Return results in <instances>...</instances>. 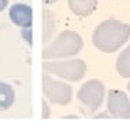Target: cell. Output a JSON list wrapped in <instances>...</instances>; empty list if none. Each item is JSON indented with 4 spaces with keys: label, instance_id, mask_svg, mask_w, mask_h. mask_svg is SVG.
Masks as SVG:
<instances>
[{
    "label": "cell",
    "instance_id": "6",
    "mask_svg": "<svg viewBox=\"0 0 130 125\" xmlns=\"http://www.w3.org/2000/svg\"><path fill=\"white\" fill-rule=\"evenodd\" d=\"M107 114L117 119H130V100L122 90L107 93Z\"/></svg>",
    "mask_w": 130,
    "mask_h": 125
},
{
    "label": "cell",
    "instance_id": "8",
    "mask_svg": "<svg viewBox=\"0 0 130 125\" xmlns=\"http://www.w3.org/2000/svg\"><path fill=\"white\" fill-rule=\"evenodd\" d=\"M71 11L78 17H88L98 7V0H68Z\"/></svg>",
    "mask_w": 130,
    "mask_h": 125
},
{
    "label": "cell",
    "instance_id": "15",
    "mask_svg": "<svg viewBox=\"0 0 130 125\" xmlns=\"http://www.w3.org/2000/svg\"><path fill=\"white\" fill-rule=\"evenodd\" d=\"M127 90H129V91H130V83L127 84Z\"/></svg>",
    "mask_w": 130,
    "mask_h": 125
},
{
    "label": "cell",
    "instance_id": "1",
    "mask_svg": "<svg viewBox=\"0 0 130 125\" xmlns=\"http://www.w3.org/2000/svg\"><path fill=\"white\" fill-rule=\"evenodd\" d=\"M130 26L120 20H105L95 28L92 42L95 48L105 54H113L129 41Z\"/></svg>",
    "mask_w": 130,
    "mask_h": 125
},
{
    "label": "cell",
    "instance_id": "3",
    "mask_svg": "<svg viewBox=\"0 0 130 125\" xmlns=\"http://www.w3.org/2000/svg\"><path fill=\"white\" fill-rule=\"evenodd\" d=\"M44 70L48 74L61 77L68 82H79L86 73V63L82 59H71L62 62H47L44 63Z\"/></svg>",
    "mask_w": 130,
    "mask_h": 125
},
{
    "label": "cell",
    "instance_id": "10",
    "mask_svg": "<svg viewBox=\"0 0 130 125\" xmlns=\"http://www.w3.org/2000/svg\"><path fill=\"white\" fill-rule=\"evenodd\" d=\"M116 70L122 77H130V45L119 55L116 61Z\"/></svg>",
    "mask_w": 130,
    "mask_h": 125
},
{
    "label": "cell",
    "instance_id": "11",
    "mask_svg": "<svg viewBox=\"0 0 130 125\" xmlns=\"http://www.w3.org/2000/svg\"><path fill=\"white\" fill-rule=\"evenodd\" d=\"M21 35H23V38L27 41L28 45L32 44V41H31V27H27V28L21 30Z\"/></svg>",
    "mask_w": 130,
    "mask_h": 125
},
{
    "label": "cell",
    "instance_id": "12",
    "mask_svg": "<svg viewBox=\"0 0 130 125\" xmlns=\"http://www.w3.org/2000/svg\"><path fill=\"white\" fill-rule=\"evenodd\" d=\"M9 6V0H0V11H3Z\"/></svg>",
    "mask_w": 130,
    "mask_h": 125
},
{
    "label": "cell",
    "instance_id": "2",
    "mask_svg": "<svg viewBox=\"0 0 130 125\" xmlns=\"http://www.w3.org/2000/svg\"><path fill=\"white\" fill-rule=\"evenodd\" d=\"M84 48V39L76 31H62L42 49V59H61L75 56Z\"/></svg>",
    "mask_w": 130,
    "mask_h": 125
},
{
    "label": "cell",
    "instance_id": "5",
    "mask_svg": "<svg viewBox=\"0 0 130 125\" xmlns=\"http://www.w3.org/2000/svg\"><path fill=\"white\" fill-rule=\"evenodd\" d=\"M42 91L48 101L59 106H68L72 100V87L69 84L52 79L51 74L42 77Z\"/></svg>",
    "mask_w": 130,
    "mask_h": 125
},
{
    "label": "cell",
    "instance_id": "14",
    "mask_svg": "<svg viewBox=\"0 0 130 125\" xmlns=\"http://www.w3.org/2000/svg\"><path fill=\"white\" fill-rule=\"evenodd\" d=\"M57 0H44V3L45 4H52V3H55Z\"/></svg>",
    "mask_w": 130,
    "mask_h": 125
},
{
    "label": "cell",
    "instance_id": "7",
    "mask_svg": "<svg viewBox=\"0 0 130 125\" xmlns=\"http://www.w3.org/2000/svg\"><path fill=\"white\" fill-rule=\"evenodd\" d=\"M10 20L20 28H27L32 24V10L28 4L16 3L9 10Z\"/></svg>",
    "mask_w": 130,
    "mask_h": 125
},
{
    "label": "cell",
    "instance_id": "9",
    "mask_svg": "<svg viewBox=\"0 0 130 125\" xmlns=\"http://www.w3.org/2000/svg\"><path fill=\"white\" fill-rule=\"evenodd\" d=\"M14 89L10 84L0 82V111H6L14 103Z\"/></svg>",
    "mask_w": 130,
    "mask_h": 125
},
{
    "label": "cell",
    "instance_id": "13",
    "mask_svg": "<svg viewBox=\"0 0 130 125\" xmlns=\"http://www.w3.org/2000/svg\"><path fill=\"white\" fill-rule=\"evenodd\" d=\"M50 115V111H48V106H47L45 103H44V118H48Z\"/></svg>",
    "mask_w": 130,
    "mask_h": 125
},
{
    "label": "cell",
    "instance_id": "4",
    "mask_svg": "<svg viewBox=\"0 0 130 125\" xmlns=\"http://www.w3.org/2000/svg\"><path fill=\"white\" fill-rule=\"evenodd\" d=\"M105 91V84L101 80L91 79L78 90V100L89 112H95L103 104Z\"/></svg>",
    "mask_w": 130,
    "mask_h": 125
}]
</instances>
